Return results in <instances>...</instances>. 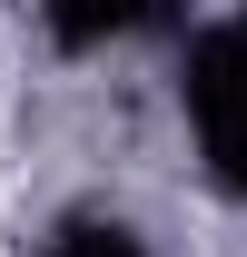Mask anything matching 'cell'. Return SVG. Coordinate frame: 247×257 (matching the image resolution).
I'll use <instances>...</instances> for the list:
<instances>
[{"label":"cell","instance_id":"cell-1","mask_svg":"<svg viewBox=\"0 0 247 257\" xmlns=\"http://www.w3.org/2000/svg\"><path fill=\"white\" fill-rule=\"evenodd\" d=\"M188 119L208 139V168L247 198V20H217L188 50Z\"/></svg>","mask_w":247,"mask_h":257},{"label":"cell","instance_id":"cell-2","mask_svg":"<svg viewBox=\"0 0 247 257\" xmlns=\"http://www.w3.org/2000/svg\"><path fill=\"white\" fill-rule=\"evenodd\" d=\"M139 20H149L139 0H109V10H50V30H60V40H109V30H139Z\"/></svg>","mask_w":247,"mask_h":257},{"label":"cell","instance_id":"cell-3","mask_svg":"<svg viewBox=\"0 0 247 257\" xmlns=\"http://www.w3.org/2000/svg\"><path fill=\"white\" fill-rule=\"evenodd\" d=\"M50 257H149V247H139L129 227H69V237H60Z\"/></svg>","mask_w":247,"mask_h":257}]
</instances>
